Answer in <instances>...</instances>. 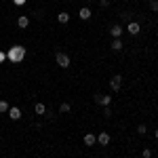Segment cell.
Wrapping results in <instances>:
<instances>
[{
  "instance_id": "277c9868",
  "label": "cell",
  "mask_w": 158,
  "mask_h": 158,
  "mask_svg": "<svg viewBox=\"0 0 158 158\" xmlns=\"http://www.w3.org/2000/svg\"><path fill=\"white\" fill-rule=\"evenodd\" d=\"M110 86H112V91H118L122 86V76H114V78L110 80Z\"/></svg>"
},
{
  "instance_id": "8fae6325",
  "label": "cell",
  "mask_w": 158,
  "mask_h": 158,
  "mask_svg": "<svg viewBox=\"0 0 158 158\" xmlns=\"http://www.w3.org/2000/svg\"><path fill=\"white\" fill-rule=\"evenodd\" d=\"M17 25H19L21 30H25V27L30 25V19H27L25 15H21V17H17Z\"/></svg>"
},
{
  "instance_id": "2e32d148",
  "label": "cell",
  "mask_w": 158,
  "mask_h": 158,
  "mask_svg": "<svg viewBox=\"0 0 158 158\" xmlns=\"http://www.w3.org/2000/svg\"><path fill=\"white\" fill-rule=\"evenodd\" d=\"M150 9L154 13H158V0H152V2H150Z\"/></svg>"
},
{
  "instance_id": "7a4b0ae2",
  "label": "cell",
  "mask_w": 158,
  "mask_h": 158,
  "mask_svg": "<svg viewBox=\"0 0 158 158\" xmlns=\"http://www.w3.org/2000/svg\"><path fill=\"white\" fill-rule=\"evenodd\" d=\"M55 59H57V65H59V68H70V57H68L65 53H57Z\"/></svg>"
},
{
  "instance_id": "6da1fadb",
  "label": "cell",
  "mask_w": 158,
  "mask_h": 158,
  "mask_svg": "<svg viewBox=\"0 0 158 158\" xmlns=\"http://www.w3.org/2000/svg\"><path fill=\"white\" fill-rule=\"evenodd\" d=\"M9 57H11V61H15V63H19V61L25 57V49L23 47H13L11 53H9Z\"/></svg>"
},
{
  "instance_id": "9a60e30c",
  "label": "cell",
  "mask_w": 158,
  "mask_h": 158,
  "mask_svg": "<svg viewBox=\"0 0 158 158\" xmlns=\"http://www.w3.org/2000/svg\"><path fill=\"white\" fill-rule=\"evenodd\" d=\"M137 133H139V135H146V133H148L146 124H139V127H137Z\"/></svg>"
},
{
  "instance_id": "5bb4252c",
  "label": "cell",
  "mask_w": 158,
  "mask_h": 158,
  "mask_svg": "<svg viewBox=\"0 0 158 158\" xmlns=\"http://www.w3.org/2000/svg\"><path fill=\"white\" fill-rule=\"evenodd\" d=\"M112 49H114V51H120L122 49V40H120V38H114V40H112Z\"/></svg>"
},
{
  "instance_id": "7c38bea8",
  "label": "cell",
  "mask_w": 158,
  "mask_h": 158,
  "mask_svg": "<svg viewBox=\"0 0 158 158\" xmlns=\"http://www.w3.org/2000/svg\"><path fill=\"white\" fill-rule=\"evenodd\" d=\"M34 112H36L38 116H44V114H47V108H44V103H36V106H34Z\"/></svg>"
},
{
  "instance_id": "ffe728a7",
  "label": "cell",
  "mask_w": 158,
  "mask_h": 158,
  "mask_svg": "<svg viewBox=\"0 0 158 158\" xmlns=\"http://www.w3.org/2000/svg\"><path fill=\"white\" fill-rule=\"evenodd\" d=\"M103 116H108V118H110V116H112V110H110L108 106H106V110H103Z\"/></svg>"
},
{
  "instance_id": "d4e9b609",
  "label": "cell",
  "mask_w": 158,
  "mask_h": 158,
  "mask_svg": "<svg viewBox=\"0 0 158 158\" xmlns=\"http://www.w3.org/2000/svg\"><path fill=\"white\" fill-rule=\"evenodd\" d=\"M139 158H143V156H139Z\"/></svg>"
},
{
  "instance_id": "30bf717a",
  "label": "cell",
  "mask_w": 158,
  "mask_h": 158,
  "mask_svg": "<svg viewBox=\"0 0 158 158\" xmlns=\"http://www.w3.org/2000/svg\"><path fill=\"white\" fill-rule=\"evenodd\" d=\"M9 116H11L13 120H19V118H21V110L19 108H9Z\"/></svg>"
},
{
  "instance_id": "d6986e66",
  "label": "cell",
  "mask_w": 158,
  "mask_h": 158,
  "mask_svg": "<svg viewBox=\"0 0 158 158\" xmlns=\"http://www.w3.org/2000/svg\"><path fill=\"white\" fill-rule=\"evenodd\" d=\"M141 156H143V158H152V150H150V148H146V150H143V154H141Z\"/></svg>"
},
{
  "instance_id": "5b68a950",
  "label": "cell",
  "mask_w": 158,
  "mask_h": 158,
  "mask_svg": "<svg viewBox=\"0 0 158 158\" xmlns=\"http://www.w3.org/2000/svg\"><path fill=\"white\" fill-rule=\"evenodd\" d=\"M110 139H112V137H110V133H106V131H101V133L97 135V141L101 143V146H108Z\"/></svg>"
},
{
  "instance_id": "8992f818",
  "label": "cell",
  "mask_w": 158,
  "mask_h": 158,
  "mask_svg": "<svg viewBox=\"0 0 158 158\" xmlns=\"http://www.w3.org/2000/svg\"><path fill=\"white\" fill-rule=\"evenodd\" d=\"M122 32H124V30H122V27H120L118 23H116V25H112V27H110V34H112L114 38H120V36H122Z\"/></svg>"
},
{
  "instance_id": "52a82bcc",
  "label": "cell",
  "mask_w": 158,
  "mask_h": 158,
  "mask_svg": "<svg viewBox=\"0 0 158 158\" xmlns=\"http://www.w3.org/2000/svg\"><path fill=\"white\" fill-rule=\"evenodd\" d=\"M85 143H86L89 148H91V146H95V143H97V135L86 133V135H85Z\"/></svg>"
},
{
  "instance_id": "ac0fdd59",
  "label": "cell",
  "mask_w": 158,
  "mask_h": 158,
  "mask_svg": "<svg viewBox=\"0 0 158 158\" xmlns=\"http://www.w3.org/2000/svg\"><path fill=\"white\" fill-rule=\"evenodd\" d=\"M59 110H61V112H70L72 108H70V103H61V106H59Z\"/></svg>"
},
{
  "instance_id": "9c48e42d",
  "label": "cell",
  "mask_w": 158,
  "mask_h": 158,
  "mask_svg": "<svg viewBox=\"0 0 158 158\" xmlns=\"http://www.w3.org/2000/svg\"><path fill=\"white\" fill-rule=\"evenodd\" d=\"M78 17H80L82 21H86V19H91V9H86V6H82V9L78 11Z\"/></svg>"
},
{
  "instance_id": "603a6c76",
  "label": "cell",
  "mask_w": 158,
  "mask_h": 158,
  "mask_svg": "<svg viewBox=\"0 0 158 158\" xmlns=\"http://www.w3.org/2000/svg\"><path fill=\"white\" fill-rule=\"evenodd\" d=\"M154 135H156V139H158V129H156V133H154Z\"/></svg>"
},
{
  "instance_id": "44dd1931",
  "label": "cell",
  "mask_w": 158,
  "mask_h": 158,
  "mask_svg": "<svg viewBox=\"0 0 158 158\" xmlns=\"http://www.w3.org/2000/svg\"><path fill=\"white\" fill-rule=\"evenodd\" d=\"M99 4L101 6H110V0H99Z\"/></svg>"
},
{
  "instance_id": "3957f363",
  "label": "cell",
  "mask_w": 158,
  "mask_h": 158,
  "mask_svg": "<svg viewBox=\"0 0 158 158\" xmlns=\"http://www.w3.org/2000/svg\"><path fill=\"white\" fill-rule=\"evenodd\" d=\"M110 101H112V97H108V95H95V103H99V106H110Z\"/></svg>"
},
{
  "instance_id": "7402d4cb",
  "label": "cell",
  "mask_w": 158,
  "mask_h": 158,
  "mask_svg": "<svg viewBox=\"0 0 158 158\" xmlns=\"http://www.w3.org/2000/svg\"><path fill=\"white\" fill-rule=\"evenodd\" d=\"M13 2H15V4H23L25 0H13Z\"/></svg>"
},
{
  "instance_id": "cb8c5ba5",
  "label": "cell",
  "mask_w": 158,
  "mask_h": 158,
  "mask_svg": "<svg viewBox=\"0 0 158 158\" xmlns=\"http://www.w3.org/2000/svg\"><path fill=\"white\" fill-rule=\"evenodd\" d=\"M89 2H93V0H89Z\"/></svg>"
},
{
  "instance_id": "e0dca14e",
  "label": "cell",
  "mask_w": 158,
  "mask_h": 158,
  "mask_svg": "<svg viewBox=\"0 0 158 158\" xmlns=\"http://www.w3.org/2000/svg\"><path fill=\"white\" fill-rule=\"evenodd\" d=\"M0 112H9V103L6 101H0Z\"/></svg>"
},
{
  "instance_id": "4fadbf2b",
  "label": "cell",
  "mask_w": 158,
  "mask_h": 158,
  "mask_svg": "<svg viewBox=\"0 0 158 158\" xmlns=\"http://www.w3.org/2000/svg\"><path fill=\"white\" fill-rule=\"evenodd\" d=\"M57 19H59V23H68L70 21V13H59Z\"/></svg>"
},
{
  "instance_id": "ba28073f",
  "label": "cell",
  "mask_w": 158,
  "mask_h": 158,
  "mask_svg": "<svg viewBox=\"0 0 158 158\" xmlns=\"http://www.w3.org/2000/svg\"><path fill=\"white\" fill-rule=\"evenodd\" d=\"M139 30H141V27H139V23H137V21H131V23L127 25V32H131V34H139Z\"/></svg>"
}]
</instances>
